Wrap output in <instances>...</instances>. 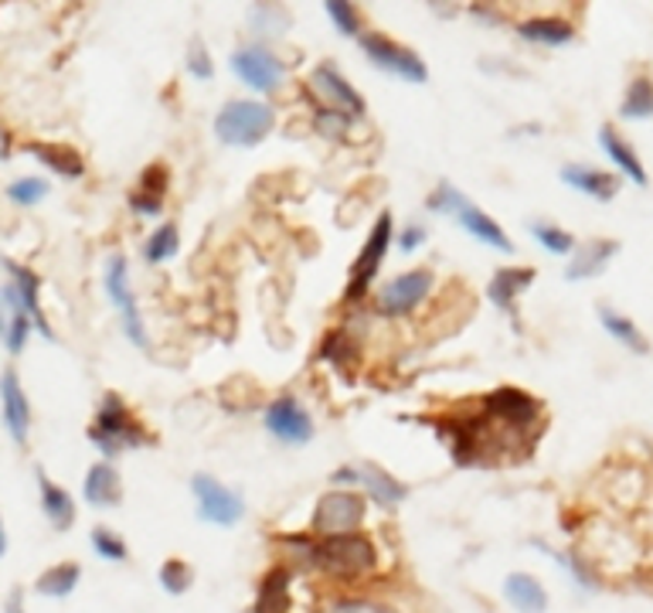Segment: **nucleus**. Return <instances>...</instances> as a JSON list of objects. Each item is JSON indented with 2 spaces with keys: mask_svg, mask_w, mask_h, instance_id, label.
Instances as JSON below:
<instances>
[{
  "mask_svg": "<svg viewBox=\"0 0 653 613\" xmlns=\"http://www.w3.org/2000/svg\"><path fill=\"white\" fill-rule=\"evenodd\" d=\"M364 59L372 62L375 69L388 72V75H399L406 82H412V86H422V82H430V65L422 62V55H415L409 45L395 41L382 32H364L358 38Z\"/></svg>",
  "mask_w": 653,
  "mask_h": 613,
  "instance_id": "7",
  "label": "nucleus"
},
{
  "mask_svg": "<svg viewBox=\"0 0 653 613\" xmlns=\"http://www.w3.org/2000/svg\"><path fill=\"white\" fill-rule=\"evenodd\" d=\"M89 440L96 443V447L106 457H117V454L133 450V447H147L150 433L133 416V409L123 402V396L106 393L102 402H99V409H96V420L89 426Z\"/></svg>",
  "mask_w": 653,
  "mask_h": 613,
  "instance_id": "2",
  "label": "nucleus"
},
{
  "mask_svg": "<svg viewBox=\"0 0 653 613\" xmlns=\"http://www.w3.org/2000/svg\"><path fill=\"white\" fill-rule=\"evenodd\" d=\"M78 579H82V566H78V563H59V566H51L48 573L38 576L35 590H38L41 597L62 600V597H69V593L78 587Z\"/></svg>",
  "mask_w": 653,
  "mask_h": 613,
  "instance_id": "32",
  "label": "nucleus"
},
{
  "mask_svg": "<svg viewBox=\"0 0 653 613\" xmlns=\"http://www.w3.org/2000/svg\"><path fill=\"white\" fill-rule=\"evenodd\" d=\"M561 181L582 191L585 199H595V202H613L622 181L609 171H600V167H589V164H565L561 167Z\"/></svg>",
  "mask_w": 653,
  "mask_h": 613,
  "instance_id": "19",
  "label": "nucleus"
},
{
  "mask_svg": "<svg viewBox=\"0 0 653 613\" xmlns=\"http://www.w3.org/2000/svg\"><path fill=\"white\" fill-rule=\"evenodd\" d=\"M306 93L317 99V106H327V109H337V113H348L354 120L364 117V96L351 86L348 75L340 72L334 62H321L314 72L306 79Z\"/></svg>",
  "mask_w": 653,
  "mask_h": 613,
  "instance_id": "12",
  "label": "nucleus"
},
{
  "mask_svg": "<svg viewBox=\"0 0 653 613\" xmlns=\"http://www.w3.org/2000/svg\"><path fill=\"white\" fill-rule=\"evenodd\" d=\"M157 579H160L164 593L184 597V593H191V587H194V566L184 563V560H167V563L160 566Z\"/></svg>",
  "mask_w": 653,
  "mask_h": 613,
  "instance_id": "36",
  "label": "nucleus"
},
{
  "mask_svg": "<svg viewBox=\"0 0 653 613\" xmlns=\"http://www.w3.org/2000/svg\"><path fill=\"white\" fill-rule=\"evenodd\" d=\"M232 72L245 82L249 89H255L259 96H273L282 89V79H287V65L282 59L266 48V45H242L235 55H232Z\"/></svg>",
  "mask_w": 653,
  "mask_h": 613,
  "instance_id": "11",
  "label": "nucleus"
},
{
  "mask_svg": "<svg viewBox=\"0 0 653 613\" xmlns=\"http://www.w3.org/2000/svg\"><path fill=\"white\" fill-rule=\"evenodd\" d=\"M534 545L542 549L545 555H552L555 563H561L565 569H569V576L579 582L582 590H600V573H595V566L592 563H585V555L579 552V549H572V552H555L548 542H542V539H534Z\"/></svg>",
  "mask_w": 653,
  "mask_h": 613,
  "instance_id": "31",
  "label": "nucleus"
},
{
  "mask_svg": "<svg viewBox=\"0 0 653 613\" xmlns=\"http://www.w3.org/2000/svg\"><path fill=\"white\" fill-rule=\"evenodd\" d=\"M518 35L531 45H542V48H561L576 38V24L569 17H558V14H534L515 24Z\"/></svg>",
  "mask_w": 653,
  "mask_h": 613,
  "instance_id": "23",
  "label": "nucleus"
},
{
  "mask_svg": "<svg viewBox=\"0 0 653 613\" xmlns=\"http://www.w3.org/2000/svg\"><path fill=\"white\" fill-rule=\"evenodd\" d=\"M106 293H109L112 306H117V314H120V324H123L126 338H130L136 348H150L144 314H140L136 297H133V287H130V263H126L123 253H112L109 263H106Z\"/></svg>",
  "mask_w": 653,
  "mask_h": 613,
  "instance_id": "8",
  "label": "nucleus"
},
{
  "mask_svg": "<svg viewBox=\"0 0 653 613\" xmlns=\"http://www.w3.org/2000/svg\"><path fill=\"white\" fill-rule=\"evenodd\" d=\"M266 430L279 440V443H290V447H303V443L314 440V420H310L306 406L297 396H276L266 406Z\"/></svg>",
  "mask_w": 653,
  "mask_h": 613,
  "instance_id": "13",
  "label": "nucleus"
},
{
  "mask_svg": "<svg viewBox=\"0 0 653 613\" xmlns=\"http://www.w3.org/2000/svg\"><path fill=\"white\" fill-rule=\"evenodd\" d=\"M600 324H603V330L609 334V338L619 341L627 351H633V354H650V338L637 327L633 317L619 314V311H613L609 303H603V306H600Z\"/></svg>",
  "mask_w": 653,
  "mask_h": 613,
  "instance_id": "27",
  "label": "nucleus"
},
{
  "mask_svg": "<svg viewBox=\"0 0 653 613\" xmlns=\"http://www.w3.org/2000/svg\"><path fill=\"white\" fill-rule=\"evenodd\" d=\"M324 11H327V17L334 21V27H337L340 35H348V38H361L364 35L361 11L351 4V0H327Z\"/></svg>",
  "mask_w": 653,
  "mask_h": 613,
  "instance_id": "37",
  "label": "nucleus"
},
{
  "mask_svg": "<svg viewBox=\"0 0 653 613\" xmlns=\"http://www.w3.org/2000/svg\"><path fill=\"white\" fill-rule=\"evenodd\" d=\"M130 208H133L136 215H144V218H154V215L164 212V202H160V199H150V194H144V191H136V188H133V194H130Z\"/></svg>",
  "mask_w": 653,
  "mask_h": 613,
  "instance_id": "47",
  "label": "nucleus"
},
{
  "mask_svg": "<svg viewBox=\"0 0 653 613\" xmlns=\"http://www.w3.org/2000/svg\"><path fill=\"white\" fill-rule=\"evenodd\" d=\"M8 613H21V593H11V603H8Z\"/></svg>",
  "mask_w": 653,
  "mask_h": 613,
  "instance_id": "51",
  "label": "nucleus"
},
{
  "mask_svg": "<svg viewBox=\"0 0 653 613\" xmlns=\"http://www.w3.org/2000/svg\"><path fill=\"white\" fill-rule=\"evenodd\" d=\"M8 154H11V141H8V133L0 130V160H4Z\"/></svg>",
  "mask_w": 653,
  "mask_h": 613,
  "instance_id": "49",
  "label": "nucleus"
},
{
  "mask_svg": "<svg viewBox=\"0 0 653 613\" xmlns=\"http://www.w3.org/2000/svg\"><path fill=\"white\" fill-rule=\"evenodd\" d=\"M367 515V501L358 491H324L314 505V515H310V532L317 539H334V536H351L361 532Z\"/></svg>",
  "mask_w": 653,
  "mask_h": 613,
  "instance_id": "6",
  "label": "nucleus"
},
{
  "mask_svg": "<svg viewBox=\"0 0 653 613\" xmlns=\"http://www.w3.org/2000/svg\"><path fill=\"white\" fill-rule=\"evenodd\" d=\"M354 123L358 120L348 117V113H337V109H327V106H314V130L321 136H327V141H340V136H348Z\"/></svg>",
  "mask_w": 653,
  "mask_h": 613,
  "instance_id": "38",
  "label": "nucleus"
},
{
  "mask_svg": "<svg viewBox=\"0 0 653 613\" xmlns=\"http://www.w3.org/2000/svg\"><path fill=\"white\" fill-rule=\"evenodd\" d=\"M391 242H395V218H391V212H382V215L375 218L372 232H367V239H364V245H361V253H358L354 266H351L348 287H344V300H348V303L367 300V290H372V284L378 280V273H382V266H385V256H388Z\"/></svg>",
  "mask_w": 653,
  "mask_h": 613,
  "instance_id": "4",
  "label": "nucleus"
},
{
  "mask_svg": "<svg viewBox=\"0 0 653 613\" xmlns=\"http://www.w3.org/2000/svg\"><path fill=\"white\" fill-rule=\"evenodd\" d=\"M4 330H8V327H4V321H0V334H4Z\"/></svg>",
  "mask_w": 653,
  "mask_h": 613,
  "instance_id": "52",
  "label": "nucleus"
},
{
  "mask_svg": "<svg viewBox=\"0 0 653 613\" xmlns=\"http://www.w3.org/2000/svg\"><path fill=\"white\" fill-rule=\"evenodd\" d=\"M619 253V242L616 239H589V242H579V249L569 256V269H565V280H589V276H600L609 260Z\"/></svg>",
  "mask_w": 653,
  "mask_h": 613,
  "instance_id": "20",
  "label": "nucleus"
},
{
  "mask_svg": "<svg viewBox=\"0 0 653 613\" xmlns=\"http://www.w3.org/2000/svg\"><path fill=\"white\" fill-rule=\"evenodd\" d=\"M27 151H32L45 167H51V171L62 175V178H82L85 175L82 154L72 151V147H65V144H32Z\"/></svg>",
  "mask_w": 653,
  "mask_h": 613,
  "instance_id": "30",
  "label": "nucleus"
},
{
  "mask_svg": "<svg viewBox=\"0 0 653 613\" xmlns=\"http://www.w3.org/2000/svg\"><path fill=\"white\" fill-rule=\"evenodd\" d=\"M321 613H399V610L372 593H340V597L327 600Z\"/></svg>",
  "mask_w": 653,
  "mask_h": 613,
  "instance_id": "35",
  "label": "nucleus"
},
{
  "mask_svg": "<svg viewBox=\"0 0 653 613\" xmlns=\"http://www.w3.org/2000/svg\"><path fill=\"white\" fill-rule=\"evenodd\" d=\"M457 221L463 226V232H470L476 242H484L491 249H500V253H515V242H510V236L497 226V218H491L484 208H476V205L467 202L457 212Z\"/></svg>",
  "mask_w": 653,
  "mask_h": 613,
  "instance_id": "25",
  "label": "nucleus"
},
{
  "mask_svg": "<svg viewBox=\"0 0 653 613\" xmlns=\"http://www.w3.org/2000/svg\"><path fill=\"white\" fill-rule=\"evenodd\" d=\"M600 147H603V154L616 164V171L627 178V181H633V184H640V188H646L650 184V175H646V167H643V160H640V154L633 151V144L622 136L613 123H603L600 127Z\"/></svg>",
  "mask_w": 653,
  "mask_h": 613,
  "instance_id": "18",
  "label": "nucleus"
},
{
  "mask_svg": "<svg viewBox=\"0 0 653 613\" xmlns=\"http://www.w3.org/2000/svg\"><path fill=\"white\" fill-rule=\"evenodd\" d=\"M293 569L290 566H269L259 579V587H255V603H252V613H290L293 606Z\"/></svg>",
  "mask_w": 653,
  "mask_h": 613,
  "instance_id": "17",
  "label": "nucleus"
},
{
  "mask_svg": "<svg viewBox=\"0 0 653 613\" xmlns=\"http://www.w3.org/2000/svg\"><path fill=\"white\" fill-rule=\"evenodd\" d=\"M425 239H430V229H425L422 221H406V226L395 232V242H399L402 253H415Z\"/></svg>",
  "mask_w": 653,
  "mask_h": 613,
  "instance_id": "46",
  "label": "nucleus"
},
{
  "mask_svg": "<svg viewBox=\"0 0 653 613\" xmlns=\"http://www.w3.org/2000/svg\"><path fill=\"white\" fill-rule=\"evenodd\" d=\"M619 117L622 120H650L653 117V75L637 72L627 82V93L619 99Z\"/></svg>",
  "mask_w": 653,
  "mask_h": 613,
  "instance_id": "28",
  "label": "nucleus"
},
{
  "mask_svg": "<svg viewBox=\"0 0 653 613\" xmlns=\"http://www.w3.org/2000/svg\"><path fill=\"white\" fill-rule=\"evenodd\" d=\"M45 194H48V181H41V178H21L8 188V199L14 205H38V202H45Z\"/></svg>",
  "mask_w": 653,
  "mask_h": 613,
  "instance_id": "43",
  "label": "nucleus"
},
{
  "mask_svg": "<svg viewBox=\"0 0 653 613\" xmlns=\"http://www.w3.org/2000/svg\"><path fill=\"white\" fill-rule=\"evenodd\" d=\"M276 130V109L263 99H229L215 117V136L225 147H255Z\"/></svg>",
  "mask_w": 653,
  "mask_h": 613,
  "instance_id": "3",
  "label": "nucleus"
},
{
  "mask_svg": "<svg viewBox=\"0 0 653 613\" xmlns=\"http://www.w3.org/2000/svg\"><path fill=\"white\" fill-rule=\"evenodd\" d=\"M531 236H534V242L542 245L545 253H552V256H572L576 249H579L576 236H572L569 229L555 226V221H531Z\"/></svg>",
  "mask_w": 653,
  "mask_h": 613,
  "instance_id": "34",
  "label": "nucleus"
},
{
  "mask_svg": "<svg viewBox=\"0 0 653 613\" xmlns=\"http://www.w3.org/2000/svg\"><path fill=\"white\" fill-rule=\"evenodd\" d=\"M245 21H249V32L259 38V45H263V41H273V38H279L282 32H287L290 11L282 4H252Z\"/></svg>",
  "mask_w": 653,
  "mask_h": 613,
  "instance_id": "29",
  "label": "nucleus"
},
{
  "mask_svg": "<svg viewBox=\"0 0 653 613\" xmlns=\"http://www.w3.org/2000/svg\"><path fill=\"white\" fill-rule=\"evenodd\" d=\"M8 269H11V287L4 290L8 303L32 317V324L45 334V338H55L51 327H48V317H45V311H41V300H38V290H41L38 273H32L27 266H17V263H11V260H8Z\"/></svg>",
  "mask_w": 653,
  "mask_h": 613,
  "instance_id": "15",
  "label": "nucleus"
},
{
  "mask_svg": "<svg viewBox=\"0 0 653 613\" xmlns=\"http://www.w3.org/2000/svg\"><path fill=\"white\" fill-rule=\"evenodd\" d=\"M93 549L102 555V560H109V563H126L130 560V549H126L123 536H117L106 525L93 528Z\"/></svg>",
  "mask_w": 653,
  "mask_h": 613,
  "instance_id": "40",
  "label": "nucleus"
},
{
  "mask_svg": "<svg viewBox=\"0 0 653 613\" xmlns=\"http://www.w3.org/2000/svg\"><path fill=\"white\" fill-rule=\"evenodd\" d=\"M433 290H436V273L430 266H419V269H409V273H399V276H391V280H385L375 290L372 306L382 317H409L433 297Z\"/></svg>",
  "mask_w": 653,
  "mask_h": 613,
  "instance_id": "5",
  "label": "nucleus"
},
{
  "mask_svg": "<svg viewBox=\"0 0 653 613\" xmlns=\"http://www.w3.org/2000/svg\"><path fill=\"white\" fill-rule=\"evenodd\" d=\"M321 354L330 358L334 365H351V361L358 358V348H354V341H351V334H348L344 327H340V330L327 334V341H324Z\"/></svg>",
  "mask_w": 653,
  "mask_h": 613,
  "instance_id": "41",
  "label": "nucleus"
},
{
  "mask_svg": "<svg viewBox=\"0 0 653 613\" xmlns=\"http://www.w3.org/2000/svg\"><path fill=\"white\" fill-rule=\"evenodd\" d=\"M38 488H41V512H45V518L55 528H59V532L72 528V521H75V501H72V494L62 484H55L45 470H38Z\"/></svg>",
  "mask_w": 653,
  "mask_h": 613,
  "instance_id": "26",
  "label": "nucleus"
},
{
  "mask_svg": "<svg viewBox=\"0 0 653 613\" xmlns=\"http://www.w3.org/2000/svg\"><path fill=\"white\" fill-rule=\"evenodd\" d=\"M330 484L340 488V491H348V484H358V467H337L330 473Z\"/></svg>",
  "mask_w": 653,
  "mask_h": 613,
  "instance_id": "48",
  "label": "nucleus"
},
{
  "mask_svg": "<svg viewBox=\"0 0 653 613\" xmlns=\"http://www.w3.org/2000/svg\"><path fill=\"white\" fill-rule=\"evenodd\" d=\"M191 494L197 501V515L208 525L218 528H232L245 518V501L239 491H232L229 484H221L211 473H194L191 478Z\"/></svg>",
  "mask_w": 653,
  "mask_h": 613,
  "instance_id": "10",
  "label": "nucleus"
},
{
  "mask_svg": "<svg viewBox=\"0 0 653 613\" xmlns=\"http://www.w3.org/2000/svg\"><path fill=\"white\" fill-rule=\"evenodd\" d=\"M463 205H467L463 191L457 184H449V181H439L436 191H430V199H425V208L436 212V215H449V218H457V212Z\"/></svg>",
  "mask_w": 653,
  "mask_h": 613,
  "instance_id": "39",
  "label": "nucleus"
},
{
  "mask_svg": "<svg viewBox=\"0 0 653 613\" xmlns=\"http://www.w3.org/2000/svg\"><path fill=\"white\" fill-rule=\"evenodd\" d=\"M534 266H504L491 276L487 284V297L494 300L497 311H504L510 317V324L521 327V311H518V297L534 284Z\"/></svg>",
  "mask_w": 653,
  "mask_h": 613,
  "instance_id": "14",
  "label": "nucleus"
},
{
  "mask_svg": "<svg viewBox=\"0 0 653 613\" xmlns=\"http://www.w3.org/2000/svg\"><path fill=\"white\" fill-rule=\"evenodd\" d=\"M11 324H8V330H4V341H8V351L11 354H21L24 351V345H27V334H32V317H27L24 311H17V306H11Z\"/></svg>",
  "mask_w": 653,
  "mask_h": 613,
  "instance_id": "44",
  "label": "nucleus"
},
{
  "mask_svg": "<svg viewBox=\"0 0 653 613\" xmlns=\"http://www.w3.org/2000/svg\"><path fill=\"white\" fill-rule=\"evenodd\" d=\"M178 249H181V229L174 226V221H164V226H157V229L147 236V242H144V260H147L150 266H160V263H167V260H174Z\"/></svg>",
  "mask_w": 653,
  "mask_h": 613,
  "instance_id": "33",
  "label": "nucleus"
},
{
  "mask_svg": "<svg viewBox=\"0 0 653 613\" xmlns=\"http://www.w3.org/2000/svg\"><path fill=\"white\" fill-rule=\"evenodd\" d=\"M504 600L518 613H548V606H552L545 582L531 573H510L504 579Z\"/></svg>",
  "mask_w": 653,
  "mask_h": 613,
  "instance_id": "21",
  "label": "nucleus"
},
{
  "mask_svg": "<svg viewBox=\"0 0 653 613\" xmlns=\"http://www.w3.org/2000/svg\"><path fill=\"white\" fill-rule=\"evenodd\" d=\"M8 552V532H4V518H0V555Z\"/></svg>",
  "mask_w": 653,
  "mask_h": 613,
  "instance_id": "50",
  "label": "nucleus"
},
{
  "mask_svg": "<svg viewBox=\"0 0 653 613\" xmlns=\"http://www.w3.org/2000/svg\"><path fill=\"white\" fill-rule=\"evenodd\" d=\"M167 188H170V171H167L160 160L150 164L147 171H144V178H140V184H136V191H144V194H150V199H160V202H164Z\"/></svg>",
  "mask_w": 653,
  "mask_h": 613,
  "instance_id": "45",
  "label": "nucleus"
},
{
  "mask_svg": "<svg viewBox=\"0 0 653 613\" xmlns=\"http://www.w3.org/2000/svg\"><path fill=\"white\" fill-rule=\"evenodd\" d=\"M82 497L89 501L93 508H117L123 501V481H120V470L112 464H93L89 473H85V484H82Z\"/></svg>",
  "mask_w": 653,
  "mask_h": 613,
  "instance_id": "24",
  "label": "nucleus"
},
{
  "mask_svg": "<svg viewBox=\"0 0 653 613\" xmlns=\"http://www.w3.org/2000/svg\"><path fill=\"white\" fill-rule=\"evenodd\" d=\"M0 406H4V423H8V433L14 436L17 447L27 443V433H32V402H27L24 388H21V378L14 369H8L0 375Z\"/></svg>",
  "mask_w": 653,
  "mask_h": 613,
  "instance_id": "16",
  "label": "nucleus"
},
{
  "mask_svg": "<svg viewBox=\"0 0 653 613\" xmlns=\"http://www.w3.org/2000/svg\"><path fill=\"white\" fill-rule=\"evenodd\" d=\"M358 488L367 491V497L382 508H395L409 497V488L395 478V473H388L382 464H372V460L358 467Z\"/></svg>",
  "mask_w": 653,
  "mask_h": 613,
  "instance_id": "22",
  "label": "nucleus"
},
{
  "mask_svg": "<svg viewBox=\"0 0 653 613\" xmlns=\"http://www.w3.org/2000/svg\"><path fill=\"white\" fill-rule=\"evenodd\" d=\"M378 566H382V555L372 536L351 532V536L317 539L314 573L337 582V587H358V582L372 579Z\"/></svg>",
  "mask_w": 653,
  "mask_h": 613,
  "instance_id": "1",
  "label": "nucleus"
},
{
  "mask_svg": "<svg viewBox=\"0 0 653 613\" xmlns=\"http://www.w3.org/2000/svg\"><path fill=\"white\" fill-rule=\"evenodd\" d=\"M480 416L504 430H528L542 420V399H534L524 388L500 385L480 399Z\"/></svg>",
  "mask_w": 653,
  "mask_h": 613,
  "instance_id": "9",
  "label": "nucleus"
},
{
  "mask_svg": "<svg viewBox=\"0 0 653 613\" xmlns=\"http://www.w3.org/2000/svg\"><path fill=\"white\" fill-rule=\"evenodd\" d=\"M188 72L194 75V79H215V62H211V51H208V45L202 41V38H191V45H188Z\"/></svg>",
  "mask_w": 653,
  "mask_h": 613,
  "instance_id": "42",
  "label": "nucleus"
}]
</instances>
